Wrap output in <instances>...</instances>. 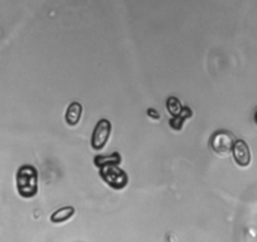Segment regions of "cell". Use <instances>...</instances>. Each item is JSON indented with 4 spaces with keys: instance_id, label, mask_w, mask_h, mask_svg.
I'll return each mask as SVG.
<instances>
[{
    "instance_id": "1",
    "label": "cell",
    "mask_w": 257,
    "mask_h": 242,
    "mask_svg": "<svg viewBox=\"0 0 257 242\" xmlns=\"http://www.w3.org/2000/svg\"><path fill=\"white\" fill-rule=\"evenodd\" d=\"M95 163L101 169V177L108 186L115 189H122L127 184V175L117 167L120 163V155L113 154L111 157L96 158Z\"/></svg>"
},
{
    "instance_id": "2",
    "label": "cell",
    "mask_w": 257,
    "mask_h": 242,
    "mask_svg": "<svg viewBox=\"0 0 257 242\" xmlns=\"http://www.w3.org/2000/svg\"><path fill=\"white\" fill-rule=\"evenodd\" d=\"M17 189L23 198H32L38 192V173L32 165H23L17 173Z\"/></svg>"
},
{
    "instance_id": "3",
    "label": "cell",
    "mask_w": 257,
    "mask_h": 242,
    "mask_svg": "<svg viewBox=\"0 0 257 242\" xmlns=\"http://www.w3.org/2000/svg\"><path fill=\"white\" fill-rule=\"evenodd\" d=\"M234 145V137L227 130H218L211 138V147L216 154L227 155L232 152Z\"/></svg>"
},
{
    "instance_id": "4",
    "label": "cell",
    "mask_w": 257,
    "mask_h": 242,
    "mask_svg": "<svg viewBox=\"0 0 257 242\" xmlns=\"http://www.w3.org/2000/svg\"><path fill=\"white\" fill-rule=\"evenodd\" d=\"M111 134V123L106 118H102L97 123L92 134L91 144L95 150H102L105 145L107 144V140Z\"/></svg>"
},
{
    "instance_id": "5",
    "label": "cell",
    "mask_w": 257,
    "mask_h": 242,
    "mask_svg": "<svg viewBox=\"0 0 257 242\" xmlns=\"http://www.w3.org/2000/svg\"><path fill=\"white\" fill-rule=\"evenodd\" d=\"M233 158L239 167H247L251 163V153H249L248 145L243 140H237L234 142L233 149Z\"/></svg>"
},
{
    "instance_id": "6",
    "label": "cell",
    "mask_w": 257,
    "mask_h": 242,
    "mask_svg": "<svg viewBox=\"0 0 257 242\" xmlns=\"http://www.w3.org/2000/svg\"><path fill=\"white\" fill-rule=\"evenodd\" d=\"M82 115V105L80 102H72L66 112V121L70 125H77Z\"/></svg>"
},
{
    "instance_id": "7",
    "label": "cell",
    "mask_w": 257,
    "mask_h": 242,
    "mask_svg": "<svg viewBox=\"0 0 257 242\" xmlns=\"http://www.w3.org/2000/svg\"><path fill=\"white\" fill-rule=\"evenodd\" d=\"M73 214H75V208L73 207H63V208L58 209V211H56L52 214L51 221L53 223H61V222L70 219Z\"/></svg>"
},
{
    "instance_id": "8",
    "label": "cell",
    "mask_w": 257,
    "mask_h": 242,
    "mask_svg": "<svg viewBox=\"0 0 257 242\" xmlns=\"http://www.w3.org/2000/svg\"><path fill=\"white\" fill-rule=\"evenodd\" d=\"M167 106H168V110H169L170 112H172L173 115H175V116L179 115V113L183 111V107L180 106L179 100H178V98H175V97L168 98Z\"/></svg>"
},
{
    "instance_id": "9",
    "label": "cell",
    "mask_w": 257,
    "mask_h": 242,
    "mask_svg": "<svg viewBox=\"0 0 257 242\" xmlns=\"http://www.w3.org/2000/svg\"><path fill=\"white\" fill-rule=\"evenodd\" d=\"M154 111H155V110H153V108H150V110H148V113H149V115H152V116H154L155 118H159L160 116L158 115V113H155Z\"/></svg>"
},
{
    "instance_id": "10",
    "label": "cell",
    "mask_w": 257,
    "mask_h": 242,
    "mask_svg": "<svg viewBox=\"0 0 257 242\" xmlns=\"http://www.w3.org/2000/svg\"><path fill=\"white\" fill-rule=\"evenodd\" d=\"M253 118H254V123H256V125H257V110H256V112H254Z\"/></svg>"
}]
</instances>
